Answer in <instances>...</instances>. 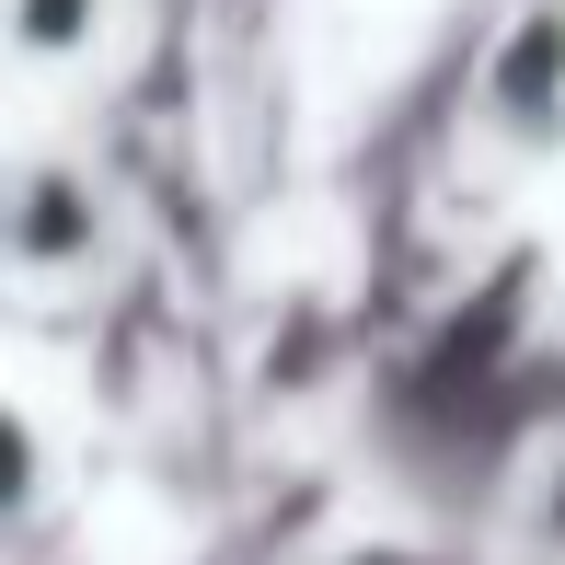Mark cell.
Returning <instances> with one entry per match:
<instances>
[{
    "label": "cell",
    "instance_id": "obj_4",
    "mask_svg": "<svg viewBox=\"0 0 565 565\" xmlns=\"http://www.w3.org/2000/svg\"><path fill=\"white\" fill-rule=\"evenodd\" d=\"M105 12L116 0H0V46L35 58V70H70L93 35H105Z\"/></svg>",
    "mask_w": 565,
    "mask_h": 565
},
{
    "label": "cell",
    "instance_id": "obj_1",
    "mask_svg": "<svg viewBox=\"0 0 565 565\" xmlns=\"http://www.w3.org/2000/svg\"><path fill=\"white\" fill-rule=\"evenodd\" d=\"M116 266V196L70 150H0V277L23 289H93Z\"/></svg>",
    "mask_w": 565,
    "mask_h": 565
},
{
    "label": "cell",
    "instance_id": "obj_3",
    "mask_svg": "<svg viewBox=\"0 0 565 565\" xmlns=\"http://www.w3.org/2000/svg\"><path fill=\"white\" fill-rule=\"evenodd\" d=\"M46 508H58V439H46L35 404L0 393V543L46 531Z\"/></svg>",
    "mask_w": 565,
    "mask_h": 565
},
{
    "label": "cell",
    "instance_id": "obj_2",
    "mask_svg": "<svg viewBox=\"0 0 565 565\" xmlns=\"http://www.w3.org/2000/svg\"><path fill=\"white\" fill-rule=\"evenodd\" d=\"M473 116L497 150H520V162H554L565 150V0H520V12L497 23V46H484L473 70Z\"/></svg>",
    "mask_w": 565,
    "mask_h": 565
}]
</instances>
